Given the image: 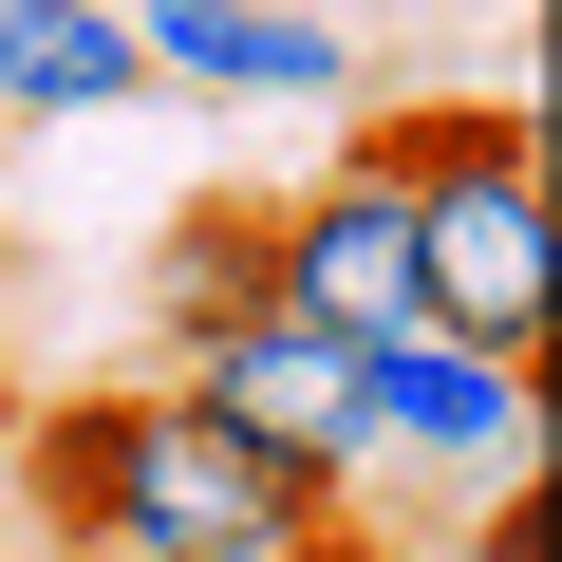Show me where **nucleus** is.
I'll return each mask as SVG.
<instances>
[{
	"label": "nucleus",
	"mask_w": 562,
	"mask_h": 562,
	"mask_svg": "<svg viewBox=\"0 0 562 562\" xmlns=\"http://www.w3.org/2000/svg\"><path fill=\"white\" fill-rule=\"evenodd\" d=\"M357 413H375V469H450V487H525V450H543V375L487 338H431V319L357 338Z\"/></svg>",
	"instance_id": "obj_2"
},
{
	"label": "nucleus",
	"mask_w": 562,
	"mask_h": 562,
	"mask_svg": "<svg viewBox=\"0 0 562 562\" xmlns=\"http://www.w3.org/2000/svg\"><path fill=\"white\" fill-rule=\"evenodd\" d=\"M20 487H38L57 543H113V562H357V506L262 469L188 375L169 394H57Z\"/></svg>",
	"instance_id": "obj_1"
},
{
	"label": "nucleus",
	"mask_w": 562,
	"mask_h": 562,
	"mask_svg": "<svg viewBox=\"0 0 562 562\" xmlns=\"http://www.w3.org/2000/svg\"><path fill=\"white\" fill-rule=\"evenodd\" d=\"M431 562H543V506H525V487H487V506H469Z\"/></svg>",
	"instance_id": "obj_8"
},
{
	"label": "nucleus",
	"mask_w": 562,
	"mask_h": 562,
	"mask_svg": "<svg viewBox=\"0 0 562 562\" xmlns=\"http://www.w3.org/2000/svg\"><path fill=\"white\" fill-rule=\"evenodd\" d=\"M262 225V319H301V338H394V319H431L413 301V188L357 150L338 188H262L244 206Z\"/></svg>",
	"instance_id": "obj_3"
},
{
	"label": "nucleus",
	"mask_w": 562,
	"mask_h": 562,
	"mask_svg": "<svg viewBox=\"0 0 562 562\" xmlns=\"http://www.w3.org/2000/svg\"><path fill=\"white\" fill-rule=\"evenodd\" d=\"M188 394L262 450V469H301V487H357L375 469V413H357V338H301V319H244L188 357Z\"/></svg>",
	"instance_id": "obj_4"
},
{
	"label": "nucleus",
	"mask_w": 562,
	"mask_h": 562,
	"mask_svg": "<svg viewBox=\"0 0 562 562\" xmlns=\"http://www.w3.org/2000/svg\"><path fill=\"white\" fill-rule=\"evenodd\" d=\"M132 57L188 76V94H262V113H338L357 94V38L301 20V0H132Z\"/></svg>",
	"instance_id": "obj_5"
},
{
	"label": "nucleus",
	"mask_w": 562,
	"mask_h": 562,
	"mask_svg": "<svg viewBox=\"0 0 562 562\" xmlns=\"http://www.w3.org/2000/svg\"><path fill=\"white\" fill-rule=\"evenodd\" d=\"M132 94H150L132 0H0V113L76 132V113H132Z\"/></svg>",
	"instance_id": "obj_6"
},
{
	"label": "nucleus",
	"mask_w": 562,
	"mask_h": 562,
	"mask_svg": "<svg viewBox=\"0 0 562 562\" xmlns=\"http://www.w3.org/2000/svg\"><path fill=\"white\" fill-rule=\"evenodd\" d=\"M38 562H113V543H38Z\"/></svg>",
	"instance_id": "obj_9"
},
{
	"label": "nucleus",
	"mask_w": 562,
	"mask_h": 562,
	"mask_svg": "<svg viewBox=\"0 0 562 562\" xmlns=\"http://www.w3.org/2000/svg\"><path fill=\"white\" fill-rule=\"evenodd\" d=\"M301 20H357V0H301Z\"/></svg>",
	"instance_id": "obj_10"
},
{
	"label": "nucleus",
	"mask_w": 562,
	"mask_h": 562,
	"mask_svg": "<svg viewBox=\"0 0 562 562\" xmlns=\"http://www.w3.org/2000/svg\"><path fill=\"white\" fill-rule=\"evenodd\" d=\"M150 319H169V338H188V357H206V338H244V319H262V225H244V206H188V225H169V244H150Z\"/></svg>",
	"instance_id": "obj_7"
}]
</instances>
